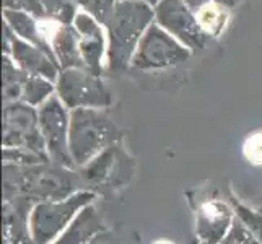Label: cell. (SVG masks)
Masks as SVG:
<instances>
[{
    "label": "cell",
    "mask_w": 262,
    "mask_h": 244,
    "mask_svg": "<svg viewBox=\"0 0 262 244\" xmlns=\"http://www.w3.org/2000/svg\"><path fill=\"white\" fill-rule=\"evenodd\" d=\"M80 191H88L85 181L74 168L54 163L20 166L4 163V198L25 197L33 204L62 201Z\"/></svg>",
    "instance_id": "6da1fadb"
},
{
    "label": "cell",
    "mask_w": 262,
    "mask_h": 244,
    "mask_svg": "<svg viewBox=\"0 0 262 244\" xmlns=\"http://www.w3.org/2000/svg\"><path fill=\"white\" fill-rule=\"evenodd\" d=\"M155 21V8L145 0L117 2L113 15L104 25L107 31L106 70L121 74L130 67L142 36Z\"/></svg>",
    "instance_id": "7a4b0ae2"
},
{
    "label": "cell",
    "mask_w": 262,
    "mask_h": 244,
    "mask_svg": "<svg viewBox=\"0 0 262 244\" xmlns=\"http://www.w3.org/2000/svg\"><path fill=\"white\" fill-rule=\"evenodd\" d=\"M119 139V129L104 109L80 107L70 111V155L75 169L88 165Z\"/></svg>",
    "instance_id": "3957f363"
},
{
    "label": "cell",
    "mask_w": 262,
    "mask_h": 244,
    "mask_svg": "<svg viewBox=\"0 0 262 244\" xmlns=\"http://www.w3.org/2000/svg\"><path fill=\"white\" fill-rule=\"evenodd\" d=\"M96 198L93 191H80L62 201L34 204L30 213V236L36 244H52L64 233L77 215Z\"/></svg>",
    "instance_id": "277c9868"
},
{
    "label": "cell",
    "mask_w": 262,
    "mask_h": 244,
    "mask_svg": "<svg viewBox=\"0 0 262 244\" xmlns=\"http://www.w3.org/2000/svg\"><path fill=\"white\" fill-rule=\"evenodd\" d=\"M56 95L69 111L106 109L113 104V95L103 78L88 69L60 70L56 81Z\"/></svg>",
    "instance_id": "5b68a950"
},
{
    "label": "cell",
    "mask_w": 262,
    "mask_h": 244,
    "mask_svg": "<svg viewBox=\"0 0 262 244\" xmlns=\"http://www.w3.org/2000/svg\"><path fill=\"white\" fill-rule=\"evenodd\" d=\"M189 57H191V51L184 44H181L174 36L165 31L157 21H153L135 49L130 67L143 72L165 70L183 64Z\"/></svg>",
    "instance_id": "8992f818"
},
{
    "label": "cell",
    "mask_w": 262,
    "mask_h": 244,
    "mask_svg": "<svg viewBox=\"0 0 262 244\" xmlns=\"http://www.w3.org/2000/svg\"><path fill=\"white\" fill-rule=\"evenodd\" d=\"M2 125V148H25L48 157L36 107L21 101L4 104Z\"/></svg>",
    "instance_id": "52a82bcc"
},
{
    "label": "cell",
    "mask_w": 262,
    "mask_h": 244,
    "mask_svg": "<svg viewBox=\"0 0 262 244\" xmlns=\"http://www.w3.org/2000/svg\"><path fill=\"white\" fill-rule=\"evenodd\" d=\"M39 130L46 143L49 161L54 165L74 168L70 155V111L57 95L38 107Z\"/></svg>",
    "instance_id": "ba28073f"
},
{
    "label": "cell",
    "mask_w": 262,
    "mask_h": 244,
    "mask_svg": "<svg viewBox=\"0 0 262 244\" xmlns=\"http://www.w3.org/2000/svg\"><path fill=\"white\" fill-rule=\"evenodd\" d=\"M155 21L191 52L202 51L210 39L199 25L195 12L184 0H160L155 7Z\"/></svg>",
    "instance_id": "9c48e42d"
},
{
    "label": "cell",
    "mask_w": 262,
    "mask_h": 244,
    "mask_svg": "<svg viewBox=\"0 0 262 244\" xmlns=\"http://www.w3.org/2000/svg\"><path fill=\"white\" fill-rule=\"evenodd\" d=\"M4 49L5 56H10L15 64L20 67L26 75L30 77H42L56 83L60 67L57 60L42 49L33 46V44L23 41L21 38L8 28L4 23Z\"/></svg>",
    "instance_id": "30bf717a"
},
{
    "label": "cell",
    "mask_w": 262,
    "mask_h": 244,
    "mask_svg": "<svg viewBox=\"0 0 262 244\" xmlns=\"http://www.w3.org/2000/svg\"><path fill=\"white\" fill-rule=\"evenodd\" d=\"M234 223V212L222 201H207L199 205L195 233L199 242L222 244L228 238Z\"/></svg>",
    "instance_id": "8fae6325"
},
{
    "label": "cell",
    "mask_w": 262,
    "mask_h": 244,
    "mask_svg": "<svg viewBox=\"0 0 262 244\" xmlns=\"http://www.w3.org/2000/svg\"><path fill=\"white\" fill-rule=\"evenodd\" d=\"M74 26L80 38V52H82L85 67L90 72L101 77L104 72L103 59L106 57V51H107V44H106L107 39L101 25L88 12L82 10L77 13Z\"/></svg>",
    "instance_id": "7c38bea8"
},
{
    "label": "cell",
    "mask_w": 262,
    "mask_h": 244,
    "mask_svg": "<svg viewBox=\"0 0 262 244\" xmlns=\"http://www.w3.org/2000/svg\"><path fill=\"white\" fill-rule=\"evenodd\" d=\"M117 145H113L107 150L92 160L85 165L83 168L77 169L82 179L85 181L88 191H93L96 187L107 186V183H113L117 173H121V163H122V155Z\"/></svg>",
    "instance_id": "4fadbf2b"
},
{
    "label": "cell",
    "mask_w": 262,
    "mask_h": 244,
    "mask_svg": "<svg viewBox=\"0 0 262 244\" xmlns=\"http://www.w3.org/2000/svg\"><path fill=\"white\" fill-rule=\"evenodd\" d=\"M103 231H106V225L92 204L77 215L70 227L52 244H92Z\"/></svg>",
    "instance_id": "5bb4252c"
},
{
    "label": "cell",
    "mask_w": 262,
    "mask_h": 244,
    "mask_svg": "<svg viewBox=\"0 0 262 244\" xmlns=\"http://www.w3.org/2000/svg\"><path fill=\"white\" fill-rule=\"evenodd\" d=\"M51 48L60 70L86 69L80 52V38L74 25H59L54 31Z\"/></svg>",
    "instance_id": "9a60e30c"
},
{
    "label": "cell",
    "mask_w": 262,
    "mask_h": 244,
    "mask_svg": "<svg viewBox=\"0 0 262 244\" xmlns=\"http://www.w3.org/2000/svg\"><path fill=\"white\" fill-rule=\"evenodd\" d=\"M4 20H5V25L18 36V38H21L23 41L42 49L44 52H48L49 56L56 59L51 44L44 38L42 31L39 30L38 23H36V18L31 13L21 10V8H5Z\"/></svg>",
    "instance_id": "2e32d148"
},
{
    "label": "cell",
    "mask_w": 262,
    "mask_h": 244,
    "mask_svg": "<svg viewBox=\"0 0 262 244\" xmlns=\"http://www.w3.org/2000/svg\"><path fill=\"white\" fill-rule=\"evenodd\" d=\"M228 13L230 10H227V8L219 4H215L213 0L207 2L195 12L199 25H201V28L209 38H219L225 31L228 23Z\"/></svg>",
    "instance_id": "e0dca14e"
},
{
    "label": "cell",
    "mask_w": 262,
    "mask_h": 244,
    "mask_svg": "<svg viewBox=\"0 0 262 244\" xmlns=\"http://www.w3.org/2000/svg\"><path fill=\"white\" fill-rule=\"evenodd\" d=\"M4 104H10V103H18L21 101V93H23V86L25 81L30 75H26L25 72L18 67L13 59L10 56H5L4 54Z\"/></svg>",
    "instance_id": "ac0fdd59"
},
{
    "label": "cell",
    "mask_w": 262,
    "mask_h": 244,
    "mask_svg": "<svg viewBox=\"0 0 262 244\" xmlns=\"http://www.w3.org/2000/svg\"><path fill=\"white\" fill-rule=\"evenodd\" d=\"M54 95H56V83L54 81L42 77H28L23 86L21 103H26L38 109Z\"/></svg>",
    "instance_id": "d6986e66"
},
{
    "label": "cell",
    "mask_w": 262,
    "mask_h": 244,
    "mask_svg": "<svg viewBox=\"0 0 262 244\" xmlns=\"http://www.w3.org/2000/svg\"><path fill=\"white\" fill-rule=\"evenodd\" d=\"M42 13L57 25H74L78 13L75 0H39Z\"/></svg>",
    "instance_id": "ffe728a7"
},
{
    "label": "cell",
    "mask_w": 262,
    "mask_h": 244,
    "mask_svg": "<svg viewBox=\"0 0 262 244\" xmlns=\"http://www.w3.org/2000/svg\"><path fill=\"white\" fill-rule=\"evenodd\" d=\"M231 209L236 220L262 244V213L257 210H252L236 201L231 202Z\"/></svg>",
    "instance_id": "44dd1931"
},
{
    "label": "cell",
    "mask_w": 262,
    "mask_h": 244,
    "mask_svg": "<svg viewBox=\"0 0 262 244\" xmlns=\"http://www.w3.org/2000/svg\"><path fill=\"white\" fill-rule=\"evenodd\" d=\"M2 160L4 163L10 165H20V166H33L39 163H48L49 158L38 153L25 150V148H2Z\"/></svg>",
    "instance_id": "7402d4cb"
},
{
    "label": "cell",
    "mask_w": 262,
    "mask_h": 244,
    "mask_svg": "<svg viewBox=\"0 0 262 244\" xmlns=\"http://www.w3.org/2000/svg\"><path fill=\"white\" fill-rule=\"evenodd\" d=\"M116 4L117 0H88L83 10L92 15L99 25L104 26L107 20H110V16L113 15Z\"/></svg>",
    "instance_id": "603a6c76"
},
{
    "label": "cell",
    "mask_w": 262,
    "mask_h": 244,
    "mask_svg": "<svg viewBox=\"0 0 262 244\" xmlns=\"http://www.w3.org/2000/svg\"><path fill=\"white\" fill-rule=\"evenodd\" d=\"M230 236L234 241V244H260L252 234L243 227V225L236 220L234 216V223H233V228L230 231Z\"/></svg>",
    "instance_id": "cb8c5ba5"
},
{
    "label": "cell",
    "mask_w": 262,
    "mask_h": 244,
    "mask_svg": "<svg viewBox=\"0 0 262 244\" xmlns=\"http://www.w3.org/2000/svg\"><path fill=\"white\" fill-rule=\"evenodd\" d=\"M92 244H116V241L113 239V236L106 230L101 234H98V236L92 241Z\"/></svg>",
    "instance_id": "d4e9b609"
},
{
    "label": "cell",
    "mask_w": 262,
    "mask_h": 244,
    "mask_svg": "<svg viewBox=\"0 0 262 244\" xmlns=\"http://www.w3.org/2000/svg\"><path fill=\"white\" fill-rule=\"evenodd\" d=\"M215 4H219V5H222V7H225L227 8V10H234V8H236L243 0H213Z\"/></svg>",
    "instance_id": "484cf974"
},
{
    "label": "cell",
    "mask_w": 262,
    "mask_h": 244,
    "mask_svg": "<svg viewBox=\"0 0 262 244\" xmlns=\"http://www.w3.org/2000/svg\"><path fill=\"white\" fill-rule=\"evenodd\" d=\"M184 2L192 8L194 12H197L199 8H201L202 5H205L207 2H210V0H184Z\"/></svg>",
    "instance_id": "4316f807"
},
{
    "label": "cell",
    "mask_w": 262,
    "mask_h": 244,
    "mask_svg": "<svg viewBox=\"0 0 262 244\" xmlns=\"http://www.w3.org/2000/svg\"><path fill=\"white\" fill-rule=\"evenodd\" d=\"M199 244H207V242H199ZM222 244H234V241L231 239V236H230V234H228V238L227 239H225Z\"/></svg>",
    "instance_id": "83f0119b"
},
{
    "label": "cell",
    "mask_w": 262,
    "mask_h": 244,
    "mask_svg": "<svg viewBox=\"0 0 262 244\" xmlns=\"http://www.w3.org/2000/svg\"><path fill=\"white\" fill-rule=\"evenodd\" d=\"M145 2H147V4H150V5H151L153 8H155V7L158 5V2H160V0H145Z\"/></svg>",
    "instance_id": "f1b7e54d"
},
{
    "label": "cell",
    "mask_w": 262,
    "mask_h": 244,
    "mask_svg": "<svg viewBox=\"0 0 262 244\" xmlns=\"http://www.w3.org/2000/svg\"><path fill=\"white\" fill-rule=\"evenodd\" d=\"M77 2V5H82V7H85L86 4H88V0H75Z\"/></svg>",
    "instance_id": "f546056e"
},
{
    "label": "cell",
    "mask_w": 262,
    "mask_h": 244,
    "mask_svg": "<svg viewBox=\"0 0 262 244\" xmlns=\"http://www.w3.org/2000/svg\"><path fill=\"white\" fill-rule=\"evenodd\" d=\"M21 244H36V242H34L33 239H26V241H25V242H21Z\"/></svg>",
    "instance_id": "4dcf8cb0"
},
{
    "label": "cell",
    "mask_w": 262,
    "mask_h": 244,
    "mask_svg": "<svg viewBox=\"0 0 262 244\" xmlns=\"http://www.w3.org/2000/svg\"><path fill=\"white\" fill-rule=\"evenodd\" d=\"M117 2H124V0H117Z\"/></svg>",
    "instance_id": "1f68e13d"
}]
</instances>
